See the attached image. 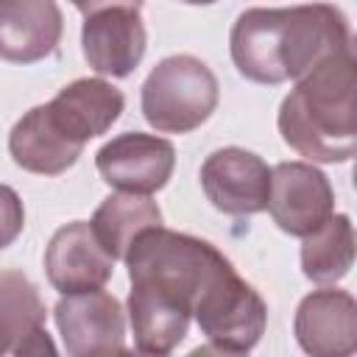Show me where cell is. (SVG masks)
I'll return each mask as SVG.
<instances>
[{
	"label": "cell",
	"mask_w": 357,
	"mask_h": 357,
	"mask_svg": "<svg viewBox=\"0 0 357 357\" xmlns=\"http://www.w3.org/2000/svg\"><path fill=\"white\" fill-rule=\"evenodd\" d=\"M45 273L61 296L98 290L112 279L114 257L100 245L92 223L75 220L50 237L45 251Z\"/></svg>",
	"instance_id": "11"
},
{
	"label": "cell",
	"mask_w": 357,
	"mask_h": 357,
	"mask_svg": "<svg viewBox=\"0 0 357 357\" xmlns=\"http://www.w3.org/2000/svg\"><path fill=\"white\" fill-rule=\"evenodd\" d=\"M59 126L78 142L106 134L126 109V95L103 78H78L47 103Z\"/></svg>",
	"instance_id": "16"
},
{
	"label": "cell",
	"mask_w": 357,
	"mask_h": 357,
	"mask_svg": "<svg viewBox=\"0 0 357 357\" xmlns=\"http://www.w3.org/2000/svg\"><path fill=\"white\" fill-rule=\"evenodd\" d=\"M53 318L64 340V349L73 357L112 354L126 349L123 307L103 287L61 296L53 307Z\"/></svg>",
	"instance_id": "8"
},
{
	"label": "cell",
	"mask_w": 357,
	"mask_h": 357,
	"mask_svg": "<svg viewBox=\"0 0 357 357\" xmlns=\"http://www.w3.org/2000/svg\"><path fill=\"white\" fill-rule=\"evenodd\" d=\"M64 17L56 0H0V59L33 64L56 53Z\"/></svg>",
	"instance_id": "13"
},
{
	"label": "cell",
	"mask_w": 357,
	"mask_h": 357,
	"mask_svg": "<svg viewBox=\"0 0 357 357\" xmlns=\"http://www.w3.org/2000/svg\"><path fill=\"white\" fill-rule=\"evenodd\" d=\"M45 321L36 284L22 271H0V354H56Z\"/></svg>",
	"instance_id": "15"
},
{
	"label": "cell",
	"mask_w": 357,
	"mask_h": 357,
	"mask_svg": "<svg viewBox=\"0 0 357 357\" xmlns=\"http://www.w3.org/2000/svg\"><path fill=\"white\" fill-rule=\"evenodd\" d=\"M84 17L98 11V8H109V6H131V8H142L145 0H70Z\"/></svg>",
	"instance_id": "20"
},
{
	"label": "cell",
	"mask_w": 357,
	"mask_h": 357,
	"mask_svg": "<svg viewBox=\"0 0 357 357\" xmlns=\"http://www.w3.org/2000/svg\"><path fill=\"white\" fill-rule=\"evenodd\" d=\"M351 47L346 14L332 3H307L290 8H248L229 33V50L237 73L254 84L298 81L315 64Z\"/></svg>",
	"instance_id": "2"
},
{
	"label": "cell",
	"mask_w": 357,
	"mask_h": 357,
	"mask_svg": "<svg viewBox=\"0 0 357 357\" xmlns=\"http://www.w3.org/2000/svg\"><path fill=\"white\" fill-rule=\"evenodd\" d=\"M201 187L218 212L248 218L268 206L271 167L245 148H220L201 165Z\"/></svg>",
	"instance_id": "9"
},
{
	"label": "cell",
	"mask_w": 357,
	"mask_h": 357,
	"mask_svg": "<svg viewBox=\"0 0 357 357\" xmlns=\"http://www.w3.org/2000/svg\"><path fill=\"white\" fill-rule=\"evenodd\" d=\"M293 332L312 357H349L357 349V304L337 287L312 290L298 301Z\"/></svg>",
	"instance_id": "12"
},
{
	"label": "cell",
	"mask_w": 357,
	"mask_h": 357,
	"mask_svg": "<svg viewBox=\"0 0 357 357\" xmlns=\"http://www.w3.org/2000/svg\"><path fill=\"white\" fill-rule=\"evenodd\" d=\"M301 240V271L310 282L335 284L349 276L354 265V226L349 215H332Z\"/></svg>",
	"instance_id": "18"
},
{
	"label": "cell",
	"mask_w": 357,
	"mask_h": 357,
	"mask_svg": "<svg viewBox=\"0 0 357 357\" xmlns=\"http://www.w3.org/2000/svg\"><path fill=\"white\" fill-rule=\"evenodd\" d=\"M128 265V321L142 354H170L190 329L201 293L231 268L209 243L165 226L145 229L123 257Z\"/></svg>",
	"instance_id": "1"
},
{
	"label": "cell",
	"mask_w": 357,
	"mask_h": 357,
	"mask_svg": "<svg viewBox=\"0 0 357 357\" xmlns=\"http://www.w3.org/2000/svg\"><path fill=\"white\" fill-rule=\"evenodd\" d=\"M25 226V206L8 184H0V248H8Z\"/></svg>",
	"instance_id": "19"
},
{
	"label": "cell",
	"mask_w": 357,
	"mask_h": 357,
	"mask_svg": "<svg viewBox=\"0 0 357 357\" xmlns=\"http://www.w3.org/2000/svg\"><path fill=\"white\" fill-rule=\"evenodd\" d=\"M282 139L310 162H349L357 151V64L337 50L307 75L279 106Z\"/></svg>",
	"instance_id": "3"
},
{
	"label": "cell",
	"mask_w": 357,
	"mask_h": 357,
	"mask_svg": "<svg viewBox=\"0 0 357 357\" xmlns=\"http://www.w3.org/2000/svg\"><path fill=\"white\" fill-rule=\"evenodd\" d=\"M95 167L109 187L120 192L151 195L170 181L176 167V148L165 137L126 131L95 153Z\"/></svg>",
	"instance_id": "7"
},
{
	"label": "cell",
	"mask_w": 357,
	"mask_h": 357,
	"mask_svg": "<svg viewBox=\"0 0 357 357\" xmlns=\"http://www.w3.org/2000/svg\"><path fill=\"white\" fill-rule=\"evenodd\" d=\"M192 318L198 321L201 335L209 340V349L223 354H245L265 332L268 304L243 276H237L231 265L201 293Z\"/></svg>",
	"instance_id": "5"
},
{
	"label": "cell",
	"mask_w": 357,
	"mask_h": 357,
	"mask_svg": "<svg viewBox=\"0 0 357 357\" xmlns=\"http://www.w3.org/2000/svg\"><path fill=\"white\" fill-rule=\"evenodd\" d=\"M181 3H190V6H209V3H215V0H181Z\"/></svg>",
	"instance_id": "21"
},
{
	"label": "cell",
	"mask_w": 357,
	"mask_h": 357,
	"mask_svg": "<svg viewBox=\"0 0 357 357\" xmlns=\"http://www.w3.org/2000/svg\"><path fill=\"white\" fill-rule=\"evenodd\" d=\"M220 98L215 73L195 56L162 59L142 84V114L162 134H187L204 126Z\"/></svg>",
	"instance_id": "4"
},
{
	"label": "cell",
	"mask_w": 357,
	"mask_h": 357,
	"mask_svg": "<svg viewBox=\"0 0 357 357\" xmlns=\"http://www.w3.org/2000/svg\"><path fill=\"white\" fill-rule=\"evenodd\" d=\"M81 47L86 64L98 75L126 78L131 75L148 47V33L139 17V8L109 6L84 17Z\"/></svg>",
	"instance_id": "10"
},
{
	"label": "cell",
	"mask_w": 357,
	"mask_h": 357,
	"mask_svg": "<svg viewBox=\"0 0 357 357\" xmlns=\"http://www.w3.org/2000/svg\"><path fill=\"white\" fill-rule=\"evenodd\" d=\"M81 151L84 142L73 139L59 126L47 103L25 112L8 134V153L14 165L39 176H61L78 162Z\"/></svg>",
	"instance_id": "14"
},
{
	"label": "cell",
	"mask_w": 357,
	"mask_h": 357,
	"mask_svg": "<svg viewBox=\"0 0 357 357\" xmlns=\"http://www.w3.org/2000/svg\"><path fill=\"white\" fill-rule=\"evenodd\" d=\"M89 223H92L100 245L114 259H123L128 254L131 243L137 240V234H142L145 229L162 226V209L156 201H151V195L114 192V195L103 198V204L95 209Z\"/></svg>",
	"instance_id": "17"
},
{
	"label": "cell",
	"mask_w": 357,
	"mask_h": 357,
	"mask_svg": "<svg viewBox=\"0 0 357 357\" xmlns=\"http://www.w3.org/2000/svg\"><path fill=\"white\" fill-rule=\"evenodd\" d=\"M273 223L290 237H307L335 215V190L324 170L310 162L271 167L268 206Z\"/></svg>",
	"instance_id": "6"
}]
</instances>
